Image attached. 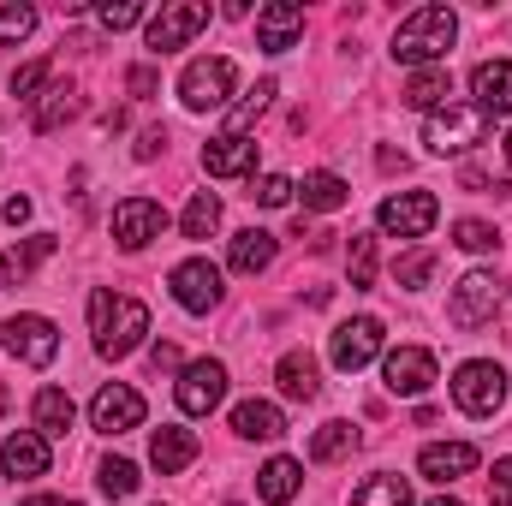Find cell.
I'll return each instance as SVG.
<instances>
[{
	"instance_id": "19",
	"label": "cell",
	"mask_w": 512,
	"mask_h": 506,
	"mask_svg": "<svg viewBox=\"0 0 512 506\" xmlns=\"http://www.w3.org/2000/svg\"><path fill=\"white\" fill-rule=\"evenodd\" d=\"M0 465H6L12 483H18V477H48V441H42L36 429H12V435L0 441Z\"/></svg>"
},
{
	"instance_id": "43",
	"label": "cell",
	"mask_w": 512,
	"mask_h": 506,
	"mask_svg": "<svg viewBox=\"0 0 512 506\" xmlns=\"http://www.w3.org/2000/svg\"><path fill=\"white\" fill-rule=\"evenodd\" d=\"M489 506H512V459H501L489 477Z\"/></svg>"
},
{
	"instance_id": "37",
	"label": "cell",
	"mask_w": 512,
	"mask_h": 506,
	"mask_svg": "<svg viewBox=\"0 0 512 506\" xmlns=\"http://www.w3.org/2000/svg\"><path fill=\"white\" fill-rule=\"evenodd\" d=\"M453 245L471 251V256H483V251H501V233H495L489 221H459V227H453Z\"/></svg>"
},
{
	"instance_id": "3",
	"label": "cell",
	"mask_w": 512,
	"mask_h": 506,
	"mask_svg": "<svg viewBox=\"0 0 512 506\" xmlns=\"http://www.w3.org/2000/svg\"><path fill=\"white\" fill-rule=\"evenodd\" d=\"M233 84H239V66L227 54H203L179 72V102L191 114H209V108H227L233 102Z\"/></svg>"
},
{
	"instance_id": "33",
	"label": "cell",
	"mask_w": 512,
	"mask_h": 506,
	"mask_svg": "<svg viewBox=\"0 0 512 506\" xmlns=\"http://www.w3.org/2000/svg\"><path fill=\"white\" fill-rule=\"evenodd\" d=\"M179 227H185V239H209V233L221 227V197H215V191H197V197L185 203V221H179Z\"/></svg>"
},
{
	"instance_id": "34",
	"label": "cell",
	"mask_w": 512,
	"mask_h": 506,
	"mask_svg": "<svg viewBox=\"0 0 512 506\" xmlns=\"http://www.w3.org/2000/svg\"><path fill=\"white\" fill-rule=\"evenodd\" d=\"M137 483H143V477H137V465H131V459H102V471H96V489H102L108 501H131V495H137Z\"/></svg>"
},
{
	"instance_id": "38",
	"label": "cell",
	"mask_w": 512,
	"mask_h": 506,
	"mask_svg": "<svg viewBox=\"0 0 512 506\" xmlns=\"http://www.w3.org/2000/svg\"><path fill=\"white\" fill-rule=\"evenodd\" d=\"M292 179L286 173H262V179H251V203H262V209H286L292 203Z\"/></svg>"
},
{
	"instance_id": "36",
	"label": "cell",
	"mask_w": 512,
	"mask_h": 506,
	"mask_svg": "<svg viewBox=\"0 0 512 506\" xmlns=\"http://www.w3.org/2000/svg\"><path fill=\"white\" fill-rule=\"evenodd\" d=\"M370 286H376V239L352 233V292H370Z\"/></svg>"
},
{
	"instance_id": "1",
	"label": "cell",
	"mask_w": 512,
	"mask_h": 506,
	"mask_svg": "<svg viewBox=\"0 0 512 506\" xmlns=\"http://www.w3.org/2000/svg\"><path fill=\"white\" fill-rule=\"evenodd\" d=\"M453 42H459L453 6H417V12L393 30V60H399V66H441Z\"/></svg>"
},
{
	"instance_id": "17",
	"label": "cell",
	"mask_w": 512,
	"mask_h": 506,
	"mask_svg": "<svg viewBox=\"0 0 512 506\" xmlns=\"http://www.w3.org/2000/svg\"><path fill=\"white\" fill-rule=\"evenodd\" d=\"M417 471H423L429 483H459V477L477 471V447H471V441H429V447L417 453Z\"/></svg>"
},
{
	"instance_id": "13",
	"label": "cell",
	"mask_w": 512,
	"mask_h": 506,
	"mask_svg": "<svg viewBox=\"0 0 512 506\" xmlns=\"http://www.w3.org/2000/svg\"><path fill=\"white\" fill-rule=\"evenodd\" d=\"M167 233V209L155 203V197H126L120 209H114V239H120V251H143V245H155Z\"/></svg>"
},
{
	"instance_id": "46",
	"label": "cell",
	"mask_w": 512,
	"mask_h": 506,
	"mask_svg": "<svg viewBox=\"0 0 512 506\" xmlns=\"http://www.w3.org/2000/svg\"><path fill=\"white\" fill-rule=\"evenodd\" d=\"M6 221L24 227V221H30V197H6Z\"/></svg>"
},
{
	"instance_id": "32",
	"label": "cell",
	"mask_w": 512,
	"mask_h": 506,
	"mask_svg": "<svg viewBox=\"0 0 512 506\" xmlns=\"http://www.w3.org/2000/svg\"><path fill=\"white\" fill-rule=\"evenodd\" d=\"M352 506H411V483L393 477V471H376V477L352 495Z\"/></svg>"
},
{
	"instance_id": "12",
	"label": "cell",
	"mask_w": 512,
	"mask_h": 506,
	"mask_svg": "<svg viewBox=\"0 0 512 506\" xmlns=\"http://www.w3.org/2000/svg\"><path fill=\"white\" fill-rule=\"evenodd\" d=\"M203 24H209V6H203V0H173V6H161V12L149 18V54L185 48Z\"/></svg>"
},
{
	"instance_id": "27",
	"label": "cell",
	"mask_w": 512,
	"mask_h": 506,
	"mask_svg": "<svg viewBox=\"0 0 512 506\" xmlns=\"http://www.w3.org/2000/svg\"><path fill=\"white\" fill-rule=\"evenodd\" d=\"M274 251H280V239H274V233L245 227V233H233V251H227V262H233V274H262V268L274 262Z\"/></svg>"
},
{
	"instance_id": "40",
	"label": "cell",
	"mask_w": 512,
	"mask_h": 506,
	"mask_svg": "<svg viewBox=\"0 0 512 506\" xmlns=\"http://www.w3.org/2000/svg\"><path fill=\"white\" fill-rule=\"evenodd\" d=\"M48 60H30V66H18L12 72V96H24V102H36V90H48Z\"/></svg>"
},
{
	"instance_id": "35",
	"label": "cell",
	"mask_w": 512,
	"mask_h": 506,
	"mask_svg": "<svg viewBox=\"0 0 512 506\" xmlns=\"http://www.w3.org/2000/svg\"><path fill=\"white\" fill-rule=\"evenodd\" d=\"M274 96H280V84H274V78H262V84H256L251 96H245V102L233 108V120H227V131H233V137H245V131L256 126V114H262V108H268Z\"/></svg>"
},
{
	"instance_id": "18",
	"label": "cell",
	"mask_w": 512,
	"mask_h": 506,
	"mask_svg": "<svg viewBox=\"0 0 512 506\" xmlns=\"http://www.w3.org/2000/svg\"><path fill=\"white\" fill-rule=\"evenodd\" d=\"M251 167H256V143L251 137L221 131V137L203 143V173H209V179H245Z\"/></svg>"
},
{
	"instance_id": "10",
	"label": "cell",
	"mask_w": 512,
	"mask_h": 506,
	"mask_svg": "<svg viewBox=\"0 0 512 506\" xmlns=\"http://www.w3.org/2000/svg\"><path fill=\"white\" fill-rule=\"evenodd\" d=\"M167 286H173L179 310H191V316H209V310L221 304V292H227V286H221V268H215L209 256H185Z\"/></svg>"
},
{
	"instance_id": "25",
	"label": "cell",
	"mask_w": 512,
	"mask_h": 506,
	"mask_svg": "<svg viewBox=\"0 0 512 506\" xmlns=\"http://www.w3.org/2000/svg\"><path fill=\"white\" fill-rule=\"evenodd\" d=\"M30 417H36V435H42V441H60V435L72 429L78 405H72V393H66V387H42V393H36V405H30Z\"/></svg>"
},
{
	"instance_id": "39",
	"label": "cell",
	"mask_w": 512,
	"mask_h": 506,
	"mask_svg": "<svg viewBox=\"0 0 512 506\" xmlns=\"http://www.w3.org/2000/svg\"><path fill=\"white\" fill-rule=\"evenodd\" d=\"M429 274H435V251H411L393 262V280L405 286V292H417V286H429Z\"/></svg>"
},
{
	"instance_id": "6",
	"label": "cell",
	"mask_w": 512,
	"mask_h": 506,
	"mask_svg": "<svg viewBox=\"0 0 512 506\" xmlns=\"http://www.w3.org/2000/svg\"><path fill=\"white\" fill-rule=\"evenodd\" d=\"M0 346H6L18 364H30V370H48V364L60 358V328H54L48 316H12V322L0 328Z\"/></svg>"
},
{
	"instance_id": "4",
	"label": "cell",
	"mask_w": 512,
	"mask_h": 506,
	"mask_svg": "<svg viewBox=\"0 0 512 506\" xmlns=\"http://www.w3.org/2000/svg\"><path fill=\"white\" fill-rule=\"evenodd\" d=\"M483 131H489V114L477 102H447L423 120V143L435 155H465L471 143H483Z\"/></svg>"
},
{
	"instance_id": "23",
	"label": "cell",
	"mask_w": 512,
	"mask_h": 506,
	"mask_svg": "<svg viewBox=\"0 0 512 506\" xmlns=\"http://www.w3.org/2000/svg\"><path fill=\"white\" fill-rule=\"evenodd\" d=\"M233 435H245V441H280L286 417H280L274 399H245V405H233Z\"/></svg>"
},
{
	"instance_id": "48",
	"label": "cell",
	"mask_w": 512,
	"mask_h": 506,
	"mask_svg": "<svg viewBox=\"0 0 512 506\" xmlns=\"http://www.w3.org/2000/svg\"><path fill=\"white\" fill-rule=\"evenodd\" d=\"M24 506H78V501H66V495H30Z\"/></svg>"
},
{
	"instance_id": "11",
	"label": "cell",
	"mask_w": 512,
	"mask_h": 506,
	"mask_svg": "<svg viewBox=\"0 0 512 506\" xmlns=\"http://www.w3.org/2000/svg\"><path fill=\"white\" fill-rule=\"evenodd\" d=\"M173 399H179L185 417H209V411L227 399V364H215V358L185 364V370H179V387H173Z\"/></svg>"
},
{
	"instance_id": "24",
	"label": "cell",
	"mask_w": 512,
	"mask_h": 506,
	"mask_svg": "<svg viewBox=\"0 0 512 506\" xmlns=\"http://www.w3.org/2000/svg\"><path fill=\"white\" fill-rule=\"evenodd\" d=\"M274 381H280V393L298 399V405H310V399L322 393V370H316L310 352H286V358L274 364Z\"/></svg>"
},
{
	"instance_id": "47",
	"label": "cell",
	"mask_w": 512,
	"mask_h": 506,
	"mask_svg": "<svg viewBox=\"0 0 512 506\" xmlns=\"http://www.w3.org/2000/svg\"><path fill=\"white\" fill-rule=\"evenodd\" d=\"M126 84H131V96H149V90H155V72H149V66H137Z\"/></svg>"
},
{
	"instance_id": "28",
	"label": "cell",
	"mask_w": 512,
	"mask_h": 506,
	"mask_svg": "<svg viewBox=\"0 0 512 506\" xmlns=\"http://www.w3.org/2000/svg\"><path fill=\"white\" fill-rule=\"evenodd\" d=\"M78 108H84V102H78V90H72V84H48V90L36 96V114H30V126L48 137V131H60L66 120H78Z\"/></svg>"
},
{
	"instance_id": "7",
	"label": "cell",
	"mask_w": 512,
	"mask_h": 506,
	"mask_svg": "<svg viewBox=\"0 0 512 506\" xmlns=\"http://www.w3.org/2000/svg\"><path fill=\"white\" fill-rule=\"evenodd\" d=\"M495 310H501V280H495L489 268H471V274H465V280L453 286V304H447V322L471 334V328H483V322H489Z\"/></svg>"
},
{
	"instance_id": "49",
	"label": "cell",
	"mask_w": 512,
	"mask_h": 506,
	"mask_svg": "<svg viewBox=\"0 0 512 506\" xmlns=\"http://www.w3.org/2000/svg\"><path fill=\"white\" fill-rule=\"evenodd\" d=\"M429 506H465V501H453V495H441V501H429Z\"/></svg>"
},
{
	"instance_id": "31",
	"label": "cell",
	"mask_w": 512,
	"mask_h": 506,
	"mask_svg": "<svg viewBox=\"0 0 512 506\" xmlns=\"http://www.w3.org/2000/svg\"><path fill=\"white\" fill-rule=\"evenodd\" d=\"M352 447H358V429H352V423H322V429L310 435V459H316V465H334V459H346Z\"/></svg>"
},
{
	"instance_id": "50",
	"label": "cell",
	"mask_w": 512,
	"mask_h": 506,
	"mask_svg": "<svg viewBox=\"0 0 512 506\" xmlns=\"http://www.w3.org/2000/svg\"><path fill=\"white\" fill-rule=\"evenodd\" d=\"M6 405H12V393H6V387H0V411H6Z\"/></svg>"
},
{
	"instance_id": "2",
	"label": "cell",
	"mask_w": 512,
	"mask_h": 506,
	"mask_svg": "<svg viewBox=\"0 0 512 506\" xmlns=\"http://www.w3.org/2000/svg\"><path fill=\"white\" fill-rule=\"evenodd\" d=\"M90 334H96V352L102 358H131L149 334V310L137 298H114L108 286L90 292Z\"/></svg>"
},
{
	"instance_id": "21",
	"label": "cell",
	"mask_w": 512,
	"mask_h": 506,
	"mask_svg": "<svg viewBox=\"0 0 512 506\" xmlns=\"http://www.w3.org/2000/svg\"><path fill=\"white\" fill-rule=\"evenodd\" d=\"M471 96H477V108L495 120V114H512V60H483L477 72H471Z\"/></svg>"
},
{
	"instance_id": "8",
	"label": "cell",
	"mask_w": 512,
	"mask_h": 506,
	"mask_svg": "<svg viewBox=\"0 0 512 506\" xmlns=\"http://www.w3.org/2000/svg\"><path fill=\"white\" fill-rule=\"evenodd\" d=\"M382 322L376 316H352V322H340L334 328V340H328V358H334V370H346V376H358L364 364H376L382 358Z\"/></svg>"
},
{
	"instance_id": "44",
	"label": "cell",
	"mask_w": 512,
	"mask_h": 506,
	"mask_svg": "<svg viewBox=\"0 0 512 506\" xmlns=\"http://www.w3.org/2000/svg\"><path fill=\"white\" fill-rule=\"evenodd\" d=\"M161 149H167V131H161V126H149L143 137H137V161H155Z\"/></svg>"
},
{
	"instance_id": "30",
	"label": "cell",
	"mask_w": 512,
	"mask_h": 506,
	"mask_svg": "<svg viewBox=\"0 0 512 506\" xmlns=\"http://www.w3.org/2000/svg\"><path fill=\"white\" fill-rule=\"evenodd\" d=\"M298 197H304V209H310V215H334V209H346V203H352V185H346L340 173H304Z\"/></svg>"
},
{
	"instance_id": "15",
	"label": "cell",
	"mask_w": 512,
	"mask_h": 506,
	"mask_svg": "<svg viewBox=\"0 0 512 506\" xmlns=\"http://www.w3.org/2000/svg\"><path fill=\"white\" fill-rule=\"evenodd\" d=\"M90 423H96L102 435H126V429H137V423H143V393L126 387V381H108V387L90 399Z\"/></svg>"
},
{
	"instance_id": "9",
	"label": "cell",
	"mask_w": 512,
	"mask_h": 506,
	"mask_svg": "<svg viewBox=\"0 0 512 506\" xmlns=\"http://www.w3.org/2000/svg\"><path fill=\"white\" fill-rule=\"evenodd\" d=\"M435 221H441L435 191H399V197H387L382 209H376V227L393 233V239H423Z\"/></svg>"
},
{
	"instance_id": "45",
	"label": "cell",
	"mask_w": 512,
	"mask_h": 506,
	"mask_svg": "<svg viewBox=\"0 0 512 506\" xmlns=\"http://www.w3.org/2000/svg\"><path fill=\"white\" fill-rule=\"evenodd\" d=\"M149 364H155V370H179V346H173V340H155V346H149Z\"/></svg>"
},
{
	"instance_id": "29",
	"label": "cell",
	"mask_w": 512,
	"mask_h": 506,
	"mask_svg": "<svg viewBox=\"0 0 512 506\" xmlns=\"http://www.w3.org/2000/svg\"><path fill=\"white\" fill-rule=\"evenodd\" d=\"M447 102H453V72H447V66H423V72L405 84V108L435 114V108H447Z\"/></svg>"
},
{
	"instance_id": "20",
	"label": "cell",
	"mask_w": 512,
	"mask_h": 506,
	"mask_svg": "<svg viewBox=\"0 0 512 506\" xmlns=\"http://www.w3.org/2000/svg\"><path fill=\"white\" fill-rule=\"evenodd\" d=\"M197 459V429H179V423H161L155 435H149V465L161 471V477H173V471H185Z\"/></svg>"
},
{
	"instance_id": "22",
	"label": "cell",
	"mask_w": 512,
	"mask_h": 506,
	"mask_svg": "<svg viewBox=\"0 0 512 506\" xmlns=\"http://www.w3.org/2000/svg\"><path fill=\"white\" fill-rule=\"evenodd\" d=\"M48 256H54V233H30V239H18L12 251L0 256V286H24Z\"/></svg>"
},
{
	"instance_id": "26",
	"label": "cell",
	"mask_w": 512,
	"mask_h": 506,
	"mask_svg": "<svg viewBox=\"0 0 512 506\" xmlns=\"http://www.w3.org/2000/svg\"><path fill=\"white\" fill-rule=\"evenodd\" d=\"M298 483H304V465H298V459H286V453H280V459H268V465L256 471V495H262L268 506H286L292 495H298Z\"/></svg>"
},
{
	"instance_id": "51",
	"label": "cell",
	"mask_w": 512,
	"mask_h": 506,
	"mask_svg": "<svg viewBox=\"0 0 512 506\" xmlns=\"http://www.w3.org/2000/svg\"><path fill=\"white\" fill-rule=\"evenodd\" d=\"M507 167H512V131H507Z\"/></svg>"
},
{
	"instance_id": "14",
	"label": "cell",
	"mask_w": 512,
	"mask_h": 506,
	"mask_svg": "<svg viewBox=\"0 0 512 506\" xmlns=\"http://www.w3.org/2000/svg\"><path fill=\"white\" fill-rule=\"evenodd\" d=\"M382 381H387V393H399V399H423V393L435 387V352H423V346L387 352Z\"/></svg>"
},
{
	"instance_id": "5",
	"label": "cell",
	"mask_w": 512,
	"mask_h": 506,
	"mask_svg": "<svg viewBox=\"0 0 512 506\" xmlns=\"http://www.w3.org/2000/svg\"><path fill=\"white\" fill-rule=\"evenodd\" d=\"M453 405H459L465 417H495V411L507 405V370H501L495 358L459 364V376H453Z\"/></svg>"
},
{
	"instance_id": "42",
	"label": "cell",
	"mask_w": 512,
	"mask_h": 506,
	"mask_svg": "<svg viewBox=\"0 0 512 506\" xmlns=\"http://www.w3.org/2000/svg\"><path fill=\"white\" fill-rule=\"evenodd\" d=\"M96 18H102V30H131V24L143 18V6H137V0H120V6H102Z\"/></svg>"
},
{
	"instance_id": "41",
	"label": "cell",
	"mask_w": 512,
	"mask_h": 506,
	"mask_svg": "<svg viewBox=\"0 0 512 506\" xmlns=\"http://www.w3.org/2000/svg\"><path fill=\"white\" fill-rule=\"evenodd\" d=\"M36 30V6H0V42H24Z\"/></svg>"
},
{
	"instance_id": "16",
	"label": "cell",
	"mask_w": 512,
	"mask_h": 506,
	"mask_svg": "<svg viewBox=\"0 0 512 506\" xmlns=\"http://www.w3.org/2000/svg\"><path fill=\"white\" fill-rule=\"evenodd\" d=\"M298 36H304V6H298V0H274V6L256 12V42H262L268 54L298 48Z\"/></svg>"
}]
</instances>
